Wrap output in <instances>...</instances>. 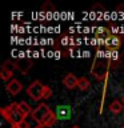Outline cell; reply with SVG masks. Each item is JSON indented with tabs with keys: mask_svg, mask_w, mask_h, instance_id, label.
Returning a JSON list of instances; mask_svg holds the SVG:
<instances>
[{
	"mask_svg": "<svg viewBox=\"0 0 124 128\" xmlns=\"http://www.w3.org/2000/svg\"><path fill=\"white\" fill-rule=\"evenodd\" d=\"M0 114H2V116L6 119V122H8L11 126H22V124L26 122V118H27V116L20 111L19 103L8 104L7 107L2 108Z\"/></svg>",
	"mask_w": 124,
	"mask_h": 128,
	"instance_id": "cell-1",
	"label": "cell"
},
{
	"mask_svg": "<svg viewBox=\"0 0 124 128\" xmlns=\"http://www.w3.org/2000/svg\"><path fill=\"white\" fill-rule=\"evenodd\" d=\"M44 90H46V86L39 82V80H35V82H32L30 86L27 88V94L28 96L35 100V102H39V100L43 99V94H44Z\"/></svg>",
	"mask_w": 124,
	"mask_h": 128,
	"instance_id": "cell-2",
	"label": "cell"
},
{
	"mask_svg": "<svg viewBox=\"0 0 124 128\" xmlns=\"http://www.w3.org/2000/svg\"><path fill=\"white\" fill-rule=\"evenodd\" d=\"M51 111H52L51 108L48 107L47 104H44V103H43V104H39V106L35 108L31 116H32V119H34L35 122H36V123H38L39 126H40V124L43 123V120L47 118L48 114H50Z\"/></svg>",
	"mask_w": 124,
	"mask_h": 128,
	"instance_id": "cell-3",
	"label": "cell"
},
{
	"mask_svg": "<svg viewBox=\"0 0 124 128\" xmlns=\"http://www.w3.org/2000/svg\"><path fill=\"white\" fill-rule=\"evenodd\" d=\"M104 46L107 47V50H111V51H116L118 48H120L122 46V38L115 34H112L111 36L104 40Z\"/></svg>",
	"mask_w": 124,
	"mask_h": 128,
	"instance_id": "cell-4",
	"label": "cell"
},
{
	"mask_svg": "<svg viewBox=\"0 0 124 128\" xmlns=\"http://www.w3.org/2000/svg\"><path fill=\"white\" fill-rule=\"evenodd\" d=\"M22 90H23L22 83H20L19 80H16V79H12L10 83L6 84V91H7L10 95H12V96L19 95L20 92H22Z\"/></svg>",
	"mask_w": 124,
	"mask_h": 128,
	"instance_id": "cell-5",
	"label": "cell"
},
{
	"mask_svg": "<svg viewBox=\"0 0 124 128\" xmlns=\"http://www.w3.org/2000/svg\"><path fill=\"white\" fill-rule=\"evenodd\" d=\"M34 66V60L31 59H22V60H16V67L22 74H28V71Z\"/></svg>",
	"mask_w": 124,
	"mask_h": 128,
	"instance_id": "cell-6",
	"label": "cell"
},
{
	"mask_svg": "<svg viewBox=\"0 0 124 128\" xmlns=\"http://www.w3.org/2000/svg\"><path fill=\"white\" fill-rule=\"evenodd\" d=\"M78 83H79V79L76 78L74 74H67L66 78L63 79V84L66 86V88L68 90H74V88L78 87Z\"/></svg>",
	"mask_w": 124,
	"mask_h": 128,
	"instance_id": "cell-7",
	"label": "cell"
},
{
	"mask_svg": "<svg viewBox=\"0 0 124 128\" xmlns=\"http://www.w3.org/2000/svg\"><path fill=\"white\" fill-rule=\"evenodd\" d=\"M55 114H56V116H58V119H60V120L70 119V116H71V108L68 107V106H58Z\"/></svg>",
	"mask_w": 124,
	"mask_h": 128,
	"instance_id": "cell-8",
	"label": "cell"
},
{
	"mask_svg": "<svg viewBox=\"0 0 124 128\" xmlns=\"http://www.w3.org/2000/svg\"><path fill=\"white\" fill-rule=\"evenodd\" d=\"M108 110H110L114 115H119V114H122V112H123L124 106H123V103L120 102V100H114V102L108 106Z\"/></svg>",
	"mask_w": 124,
	"mask_h": 128,
	"instance_id": "cell-9",
	"label": "cell"
},
{
	"mask_svg": "<svg viewBox=\"0 0 124 128\" xmlns=\"http://www.w3.org/2000/svg\"><path fill=\"white\" fill-rule=\"evenodd\" d=\"M56 120H58V116H56V114L54 111H51L50 114H48L47 118L43 120V123L40 124V126H42V127H52L56 123Z\"/></svg>",
	"mask_w": 124,
	"mask_h": 128,
	"instance_id": "cell-10",
	"label": "cell"
},
{
	"mask_svg": "<svg viewBox=\"0 0 124 128\" xmlns=\"http://www.w3.org/2000/svg\"><path fill=\"white\" fill-rule=\"evenodd\" d=\"M19 108H20V111H22L26 116L32 115V112H34V111H32V108H31V106L27 102H20L19 103Z\"/></svg>",
	"mask_w": 124,
	"mask_h": 128,
	"instance_id": "cell-11",
	"label": "cell"
},
{
	"mask_svg": "<svg viewBox=\"0 0 124 128\" xmlns=\"http://www.w3.org/2000/svg\"><path fill=\"white\" fill-rule=\"evenodd\" d=\"M91 87V83L87 78H79V83H78V88L82 91H87Z\"/></svg>",
	"mask_w": 124,
	"mask_h": 128,
	"instance_id": "cell-12",
	"label": "cell"
},
{
	"mask_svg": "<svg viewBox=\"0 0 124 128\" xmlns=\"http://www.w3.org/2000/svg\"><path fill=\"white\" fill-rule=\"evenodd\" d=\"M0 76H2V79L4 80V82L10 83L12 80V76H14V72L7 71V70H4V68H2V71H0Z\"/></svg>",
	"mask_w": 124,
	"mask_h": 128,
	"instance_id": "cell-13",
	"label": "cell"
},
{
	"mask_svg": "<svg viewBox=\"0 0 124 128\" xmlns=\"http://www.w3.org/2000/svg\"><path fill=\"white\" fill-rule=\"evenodd\" d=\"M4 70H7V71H11V72H14V70H16V60H7L6 63L3 64V67Z\"/></svg>",
	"mask_w": 124,
	"mask_h": 128,
	"instance_id": "cell-14",
	"label": "cell"
},
{
	"mask_svg": "<svg viewBox=\"0 0 124 128\" xmlns=\"http://www.w3.org/2000/svg\"><path fill=\"white\" fill-rule=\"evenodd\" d=\"M42 11H43V12H52V11H55V6H54L51 2H47V3L42 7Z\"/></svg>",
	"mask_w": 124,
	"mask_h": 128,
	"instance_id": "cell-15",
	"label": "cell"
},
{
	"mask_svg": "<svg viewBox=\"0 0 124 128\" xmlns=\"http://www.w3.org/2000/svg\"><path fill=\"white\" fill-rule=\"evenodd\" d=\"M52 96V90L48 86H46V90H44V94H43V100H47Z\"/></svg>",
	"mask_w": 124,
	"mask_h": 128,
	"instance_id": "cell-16",
	"label": "cell"
},
{
	"mask_svg": "<svg viewBox=\"0 0 124 128\" xmlns=\"http://www.w3.org/2000/svg\"><path fill=\"white\" fill-rule=\"evenodd\" d=\"M11 128H22V126H11Z\"/></svg>",
	"mask_w": 124,
	"mask_h": 128,
	"instance_id": "cell-17",
	"label": "cell"
},
{
	"mask_svg": "<svg viewBox=\"0 0 124 128\" xmlns=\"http://www.w3.org/2000/svg\"><path fill=\"white\" fill-rule=\"evenodd\" d=\"M122 103H123V106H124V95H123V98H122Z\"/></svg>",
	"mask_w": 124,
	"mask_h": 128,
	"instance_id": "cell-18",
	"label": "cell"
},
{
	"mask_svg": "<svg viewBox=\"0 0 124 128\" xmlns=\"http://www.w3.org/2000/svg\"><path fill=\"white\" fill-rule=\"evenodd\" d=\"M71 128H80V127H79V126H72Z\"/></svg>",
	"mask_w": 124,
	"mask_h": 128,
	"instance_id": "cell-19",
	"label": "cell"
},
{
	"mask_svg": "<svg viewBox=\"0 0 124 128\" xmlns=\"http://www.w3.org/2000/svg\"><path fill=\"white\" fill-rule=\"evenodd\" d=\"M35 128H46V127H42V126H38V127H35Z\"/></svg>",
	"mask_w": 124,
	"mask_h": 128,
	"instance_id": "cell-20",
	"label": "cell"
},
{
	"mask_svg": "<svg viewBox=\"0 0 124 128\" xmlns=\"http://www.w3.org/2000/svg\"><path fill=\"white\" fill-rule=\"evenodd\" d=\"M122 128H124V126H123V127H122Z\"/></svg>",
	"mask_w": 124,
	"mask_h": 128,
	"instance_id": "cell-21",
	"label": "cell"
}]
</instances>
